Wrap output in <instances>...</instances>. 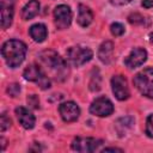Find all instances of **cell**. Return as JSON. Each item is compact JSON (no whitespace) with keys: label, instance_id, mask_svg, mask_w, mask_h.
<instances>
[{"label":"cell","instance_id":"obj_18","mask_svg":"<svg viewBox=\"0 0 153 153\" xmlns=\"http://www.w3.org/2000/svg\"><path fill=\"white\" fill-rule=\"evenodd\" d=\"M134 123V120L131 117H122L116 122V129L120 135H123L126 133L127 128H130L131 124Z\"/></svg>","mask_w":153,"mask_h":153},{"label":"cell","instance_id":"obj_3","mask_svg":"<svg viewBox=\"0 0 153 153\" xmlns=\"http://www.w3.org/2000/svg\"><path fill=\"white\" fill-rule=\"evenodd\" d=\"M133 82L141 94L153 98V68L147 67L135 74Z\"/></svg>","mask_w":153,"mask_h":153},{"label":"cell","instance_id":"obj_11","mask_svg":"<svg viewBox=\"0 0 153 153\" xmlns=\"http://www.w3.org/2000/svg\"><path fill=\"white\" fill-rule=\"evenodd\" d=\"M147 60V51L142 48H134L130 54L126 57L124 65L128 68H136Z\"/></svg>","mask_w":153,"mask_h":153},{"label":"cell","instance_id":"obj_14","mask_svg":"<svg viewBox=\"0 0 153 153\" xmlns=\"http://www.w3.org/2000/svg\"><path fill=\"white\" fill-rule=\"evenodd\" d=\"M112 54H114V43L110 41H105L99 45L98 49V57L99 60L108 65L112 61Z\"/></svg>","mask_w":153,"mask_h":153},{"label":"cell","instance_id":"obj_1","mask_svg":"<svg viewBox=\"0 0 153 153\" xmlns=\"http://www.w3.org/2000/svg\"><path fill=\"white\" fill-rule=\"evenodd\" d=\"M39 62L47 68L48 73L57 81H62L68 75L66 61L54 50H44L38 55Z\"/></svg>","mask_w":153,"mask_h":153},{"label":"cell","instance_id":"obj_10","mask_svg":"<svg viewBox=\"0 0 153 153\" xmlns=\"http://www.w3.org/2000/svg\"><path fill=\"white\" fill-rule=\"evenodd\" d=\"M60 115L65 122H74L79 118L80 109L74 102H65L59 106Z\"/></svg>","mask_w":153,"mask_h":153},{"label":"cell","instance_id":"obj_5","mask_svg":"<svg viewBox=\"0 0 153 153\" xmlns=\"http://www.w3.org/2000/svg\"><path fill=\"white\" fill-rule=\"evenodd\" d=\"M66 56H67V60L71 65H73L75 67H79V66H82L84 63L88 62L92 59L93 53L87 47L74 45V47H71V48L67 49Z\"/></svg>","mask_w":153,"mask_h":153},{"label":"cell","instance_id":"obj_13","mask_svg":"<svg viewBox=\"0 0 153 153\" xmlns=\"http://www.w3.org/2000/svg\"><path fill=\"white\" fill-rule=\"evenodd\" d=\"M1 27L7 29L13 19V0H1Z\"/></svg>","mask_w":153,"mask_h":153},{"label":"cell","instance_id":"obj_2","mask_svg":"<svg viewBox=\"0 0 153 153\" xmlns=\"http://www.w3.org/2000/svg\"><path fill=\"white\" fill-rule=\"evenodd\" d=\"M27 48L25 43L18 39L6 41L1 47V55L6 61L7 66L11 68L18 67L25 59Z\"/></svg>","mask_w":153,"mask_h":153},{"label":"cell","instance_id":"obj_27","mask_svg":"<svg viewBox=\"0 0 153 153\" xmlns=\"http://www.w3.org/2000/svg\"><path fill=\"white\" fill-rule=\"evenodd\" d=\"M142 6H143L145 8L153 7V0H142Z\"/></svg>","mask_w":153,"mask_h":153},{"label":"cell","instance_id":"obj_22","mask_svg":"<svg viewBox=\"0 0 153 153\" xmlns=\"http://www.w3.org/2000/svg\"><path fill=\"white\" fill-rule=\"evenodd\" d=\"M10 126H11V120L6 116V114H2L0 118V130L5 131L7 128H10Z\"/></svg>","mask_w":153,"mask_h":153},{"label":"cell","instance_id":"obj_9","mask_svg":"<svg viewBox=\"0 0 153 153\" xmlns=\"http://www.w3.org/2000/svg\"><path fill=\"white\" fill-rule=\"evenodd\" d=\"M54 18L57 29H67L72 22V11L67 5H59L54 10Z\"/></svg>","mask_w":153,"mask_h":153},{"label":"cell","instance_id":"obj_12","mask_svg":"<svg viewBox=\"0 0 153 153\" xmlns=\"http://www.w3.org/2000/svg\"><path fill=\"white\" fill-rule=\"evenodd\" d=\"M16 115H17V118H18V121L23 128H25V129H32L33 128L36 118L31 114V111H29L26 108H24V106L16 108Z\"/></svg>","mask_w":153,"mask_h":153},{"label":"cell","instance_id":"obj_4","mask_svg":"<svg viewBox=\"0 0 153 153\" xmlns=\"http://www.w3.org/2000/svg\"><path fill=\"white\" fill-rule=\"evenodd\" d=\"M23 76L25 80L36 82L42 90H47L50 87V79L47 75V73L38 66L35 63L29 65L24 72H23Z\"/></svg>","mask_w":153,"mask_h":153},{"label":"cell","instance_id":"obj_24","mask_svg":"<svg viewBox=\"0 0 153 153\" xmlns=\"http://www.w3.org/2000/svg\"><path fill=\"white\" fill-rule=\"evenodd\" d=\"M19 92H20V86H19L18 84H11V85H8V87H7V93H8L11 97L18 96Z\"/></svg>","mask_w":153,"mask_h":153},{"label":"cell","instance_id":"obj_7","mask_svg":"<svg viewBox=\"0 0 153 153\" xmlns=\"http://www.w3.org/2000/svg\"><path fill=\"white\" fill-rule=\"evenodd\" d=\"M90 112L99 116V117H106L110 116L114 112V104L111 100L106 97H99L96 100L92 102L90 106Z\"/></svg>","mask_w":153,"mask_h":153},{"label":"cell","instance_id":"obj_16","mask_svg":"<svg viewBox=\"0 0 153 153\" xmlns=\"http://www.w3.org/2000/svg\"><path fill=\"white\" fill-rule=\"evenodd\" d=\"M39 12V1L38 0H30L22 10V18L24 20L32 19Z\"/></svg>","mask_w":153,"mask_h":153},{"label":"cell","instance_id":"obj_28","mask_svg":"<svg viewBox=\"0 0 153 153\" xmlns=\"http://www.w3.org/2000/svg\"><path fill=\"white\" fill-rule=\"evenodd\" d=\"M109 151H111V152H123L122 149H120V148H114V147H109V148H104V149H103V152H109Z\"/></svg>","mask_w":153,"mask_h":153},{"label":"cell","instance_id":"obj_19","mask_svg":"<svg viewBox=\"0 0 153 153\" xmlns=\"http://www.w3.org/2000/svg\"><path fill=\"white\" fill-rule=\"evenodd\" d=\"M94 69H93V74L91 76V81H90V90L91 91H98L100 88V75L99 72L97 69V74H94Z\"/></svg>","mask_w":153,"mask_h":153},{"label":"cell","instance_id":"obj_23","mask_svg":"<svg viewBox=\"0 0 153 153\" xmlns=\"http://www.w3.org/2000/svg\"><path fill=\"white\" fill-rule=\"evenodd\" d=\"M146 134L147 136L153 139V115H149L147 117V122H146Z\"/></svg>","mask_w":153,"mask_h":153},{"label":"cell","instance_id":"obj_21","mask_svg":"<svg viewBox=\"0 0 153 153\" xmlns=\"http://www.w3.org/2000/svg\"><path fill=\"white\" fill-rule=\"evenodd\" d=\"M128 20L131 23V24H140V25H145V22H146V18L139 13H133L128 17Z\"/></svg>","mask_w":153,"mask_h":153},{"label":"cell","instance_id":"obj_26","mask_svg":"<svg viewBox=\"0 0 153 153\" xmlns=\"http://www.w3.org/2000/svg\"><path fill=\"white\" fill-rule=\"evenodd\" d=\"M131 0H110V2L112 5H116V6H123V5H127L129 4Z\"/></svg>","mask_w":153,"mask_h":153},{"label":"cell","instance_id":"obj_15","mask_svg":"<svg viewBox=\"0 0 153 153\" xmlns=\"http://www.w3.org/2000/svg\"><path fill=\"white\" fill-rule=\"evenodd\" d=\"M29 33L31 36V38L35 41V42H43L45 38H47V35H48V31H47V27L44 24H33L30 30H29Z\"/></svg>","mask_w":153,"mask_h":153},{"label":"cell","instance_id":"obj_8","mask_svg":"<svg viewBox=\"0 0 153 153\" xmlns=\"http://www.w3.org/2000/svg\"><path fill=\"white\" fill-rule=\"evenodd\" d=\"M111 88L118 100H126L130 96L127 79L123 75H114L111 78Z\"/></svg>","mask_w":153,"mask_h":153},{"label":"cell","instance_id":"obj_25","mask_svg":"<svg viewBox=\"0 0 153 153\" xmlns=\"http://www.w3.org/2000/svg\"><path fill=\"white\" fill-rule=\"evenodd\" d=\"M27 103H29V105H31L35 109L39 108V99H38V97L36 94H30L27 97Z\"/></svg>","mask_w":153,"mask_h":153},{"label":"cell","instance_id":"obj_29","mask_svg":"<svg viewBox=\"0 0 153 153\" xmlns=\"http://www.w3.org/2000/svg\"><path fill=\"white\" fill-rule=\"evenodd\" d=\"M149 41L153 43V32H151V33H149Z\"/></svg>","mask_w":153,"mask_h":153},{"label":"cell","instance_id":"obj_6","mask_svg":"<svg viewBox=\"0 0 153 153\" xmlns=\"http://www.w3.org/2000/svg\"><path fill=\"white\" fill-rule=\"evenodd\" d=\"M103 143L102 140L99 139H94V137H75L72 141V149L76 151V152H94L96 149H98V147Z\"/></svg>","mask_w":153,"mask_h":153},{"label":"cell","instance_id":"obj_17","mask_svg":"<svg viewBox=\"0 0 153 153\" xmlns=\"http://www.w3.org/2000/svg\"><path fill=\"white\" fill-rule=\"evenodd\" d=\"M92 19H93V14H92L91 10L87 6L80 4L79 5V14H78V23H79V25L82 26V27H86V26H88L91 24Z\"/></svg>","mask_w":153,"mask_h":153},{"label":"cell","instance_id":"obj_20","mask_svg":"<svg viewBox=\"0 0 153 153\" xmlns=\"http://www.w3.org/2000/svg\"><path fill=\"white\" fill-rule=\"evenodd\" d=\"M110 31L114 36H122L124 33V26L121 23H112L110 26Z\"/></svg>","mask_w":153,"mask_h":153}]
</instances>
